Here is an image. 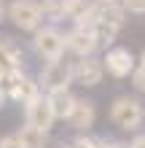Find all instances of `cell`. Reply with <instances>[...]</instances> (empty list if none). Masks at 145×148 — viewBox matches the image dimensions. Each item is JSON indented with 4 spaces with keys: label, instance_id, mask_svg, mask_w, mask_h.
Wrapping results in <instances>:
<instances>
[{
    "label": "cell",
    "instance_id": "8",
    "mask_svg": "<svg viewBox=\"0 0 145 148\" xmlns=\"http://www.w3.org/2000/svg\"><path fill=\"white\" fill-rule=\"evenodd\" d=\"M54 110H51L46 94L43 97H38L35 102H30V105H24V124L40 129V132H51V127H54Z\"/></svg>",
    "mask_w": 145,
    "mask_h": 148
},
{
    "label": "cell",
    "instance_id": "9",
    "mask_svg": "<svg viewBox=\"0 0 145 148\" xmlns=\"http://www.w3.org/2000/svg\"><path fill=\"white\" fill-rule=\"evenodd\" d=\"M73 78H75V84L86 86V89H91V86H99V84H102V78H105L102 59H97V57L78 59V62L73 65Z\"/></svg>",
    "mask_w": 145,
    "mask_h": 148
},
{
    "label": "cell",
    "instance_id": "4",
    "mask_svg": "<svg viewBox=\"0 0 145 148\" xmlns=\"http://www.w3.org/2000/svg\"><path fill=\"white\" fill-rule=\"evenodd\" d=\"M32 49L46 62H57L65 57V32L57 24H43L32 32Z\"/></svg>",
    "mask_w": 145,
    "mask_h": 148
},
{
    "label": "cell",
    "instance_id": "6",
    "mask_svg": "<svg viewBox=\"0 0 145 148\" xmlns=\"http://www.w3.org/2000/svg\"><path fill=\"white\" fill-rule=\"evenodd\" d=\"M102 67H105L108 75L113 78H129L134 73V67H137V59L129 49L124 46H110L105 51V57H102Z\"/></svg>",
    "mask_w": 145,
    "mask_h": 148
},
{
    "label": "cell",
    "instance_id": "14",
    "mask_svg": "<svg viewBox=\"0 0 145 148\" xmlns=\"http://www.w3.org/2000/svg\"><path fill=\"white\" fill-rule=\"evenodd\" d=\"M40 8H43V19H51V22L65 19V0H43Z\"/></svg>",
    "mask_w": 145,
    "mask_h": 148
},
{
    "label": "cell",
    "instance_id": "21",
    "mask_svg": "<svg viewBox=\"0 0 145 148\" xmlns=\"http://www.w3.org/2000/svg\"><path fill=\"white\" fill-rule=\"evenodd\" d=\"M105 148H126L124 143H105Z\"/></svg>",
    "mask_w": 145,
    "mask_h": 148
},
{
    "label": "cell",
    "instance_id": "16",
    "mask_svg": "<svg viewBox=\"0 0 145 148\" xmlns=\"http://www.w3.org/2000/svg\"><path fill=\"white\" fill-rule=\"evenodd\" d=\"M118 5H121L126 14H137V16L145 14V0H118Z\"/></svg>",
    "mask_w": 145,
    "mask_h": 148
},
{
    "label": "cell",
    "instance_id": "10",
    "mask_svg": "<svg viewBox=\"0 0 145 148\" xmlns=\"http://www.w3.org/2000/svg\"><path fill=\"white\" fill-rule=\"evenodd\" d=\"M94 119H97V108L91 100H83V97H75V105L67 116V124H70L78 135H86L91 127H94Z\"/></svg>",
    "mask_w": 145,
    "mask_h": 148
},
{
    "label": "cell",
    "instance_id": "13",
    "mask_svg": "<svg viewBox=\"0 0 145 148\" xmlns=\"http://www.w3.org/2000/svg\"><path fill=\"white\" fill-rule=\"evenodd\" d=\"M16 137H19L22 148H48V132H40V129L30 127V124L19 127Z\"/></svg>",
    "mask_w": 145,
    "mask_h": 148
},
{
    "label": "cell",
    "instance_id": "22",
    "mask_svg": "<svg viewBox=\"0 0 145 148\" xmlns=\"http://www.w3.org/2000/svg\"><path fill=\"white\" fill-rule=\"evenodd\" d=\"M137 65H140V67H145V51L140 54V59H137Z\"/></svg>",
    "mask_w": 145,
    "mask_h": 148
},
{
    "label": "cell",
    "instance_id": "18",
    "mask_svg": "<svg viewBox=\"0 0 145 148\" xmlns=\"http://www.w3.org/2000/svg\"><path fill=\"white\" fill-rule=\"evenodd\" d=\"M0 148H22V143H19V137H16V132L0 137Z\"/></svg>",
    "mask_w": 145,
    "mask_h": 148
},
{
    "label": "cell",
    "instance_id": "1",
    "mask_svg": "<svg viewBox=\"0 0 145 148\" xmlns=\"http://www.w3.org/2000/svg\"><path fill=\"white\" fill-rule=\"evenodd\" d=\"M110 121L121 129V132H137L145 121V105L142 100L129 97V94H121V97L113 100L110 105Z\"/></svg>",
    "mask_w": 145,
    "mask_h": 148
},
{
    "label": "cell",
    "instance_id": "2",
    "mask_svg": "<svg viewBox=\"0 0 145 148\" xmlns=\"http://www.w3.org/2000/svg\"><path fill=\"white\" fill-rule=\"evenodd\" d=\"M0 89H3L5 100L22 102V105H30V102H35L38 97H43L40 84L35 81V78L24 75L22 70H14V73L0 75Z\"/></svg>",
    "mask_w": 145,
    "mask_h": 148
},
{
    "label": "cell",
    "instance_id": "19",
    "mask_svg": "<svg viewBox=\"0 0 145 148\" xmlns=\"http://www.w3.org/2000/svg\"><path fill=\"white\" fill-rule=\"evenodd\" d=\"M126 148H145V132H140V135H134V140L126 145Z\"/></svg>",
    "mask_w": 145,
    "mask_h": 148
},
{
    "label": "cell",
    "instance_id": "15",
    "mask_svg": "<svg viewBox=\"0 0 145 148\" xmlns=\"http://www.w3.org/2000/svg\"><path fill=\"white\" fill-rule=\"evenodd\" d=\"M70 148H105V140H102V137H97V135H78L73 140V145Z\"/></svg>",
    "mask_w": 145,
    "mask_h": 148
},
{
    "label": "cell",
    "instance_id": "20",
    "mask_svg": "<svg viewBox=\"0 0 145 148\" xmlns=\"http://www.w3.org/2000/svg\"><path fill=\"white\" fill-rule=\"evenodd\" d=\"M3 19H5V3L0 0V22H3Z\"/></svg>",
    "mask_w": 145,
    "mask_h": 148
},
{
    "label": "cell",
    "instance_id": "12",
    "mask_svg": "<svg viewBox=\"0 0 145 148\" xmlns=\"http://www.w3.org/2000/svg\"><path fill=\"white\" fill-rule=\"evenodd\" d=\"M46 100H48L51 110H54V119L67 121V116H70V110H73V105H75V94H73L70 89H59V92H48Z\"/></svg>",
    "mask_w": 145,
    "mask_h": 148
},
{
    "label": "cell",
    "instance_id": "5",
    "mask_svg": "<svg viewBox=\"0 0 145 148\" xmlns=\"http://www.w3.org/2000/svg\"><path fill=\"white\" fill-rule=\"evenodd\" d=\"M75 81L73 78V65L65 62V59H57V62H46V67L40 70V89L46 94L48 92H59V89H70V84Z\"/></svg>",
    "mask_w": 145,
    "mask_h": 148
},
{
    "label": "cell",
    "instance_id": "11",
    "mask_svg": "<svg viewBox=\"0 0 145 148\" xmlns=\"http://www.w3.org/2000/svg\"><path fill=\"white\" fill-rule=\"evenodd\" d=\"M22 65H24V51L14 43V38L0 35V75L22 70Z\"/></svg>",
    "mask_w": 145,
    "mask_h": 148
},
{
    "label": "cell",
    "instance_id": "17",
    "mask_svg": "<svg viewBox=\"0 0 145 148\" xmlns=\"http://www.w3.org/2000/svg\"><path fill=\"white\" fill-rule=\"evenodd\" d=\"M132 78V86H134V89H137V92H145V67H134V73L129 75Z\"/></svg>",
    "mask_w": 145,
    "mask_h": 148
},
{
    "label": "cell",
    "instance_id": "3",
    "mask_svg": "<svg viewBox=\"0 0 145 148\" xmlns=\"http://www.w3.org/2000/svg\"><path fill=\"white\" fill-rule=\"evenodd\" d=\"M5 19H11L14 27L22 32H35L43 27V8L38 0H11L5 5Z\"/></svg>",
    "mask_w": 145,
    "mask_h": 148
},
{
    "label": "cell",
    "instance_id": "23",
    "mask_svg": "<svg viewBox=\"0 0 145 148\" xmlns=\"http://www.w3.org/2000/svg\"><path fill=\"white\" fill-rule=\"evenodd\" d=\"M97 3H118V0H97Z\"/></svg>",
    "mask_w": 145,
    "mask_h": 148
},
{
    "label": "cell",
    "instance_id": "7",
    "mask_svg": "<svg viewBox=\"0 0 145 148\" xmlns=\"http://www.w3.org/2000/svg\"><path fill=\"white\" fill-rule=\"evenodd\" d=\"M99 49V43L94 38V32L83 24H75L70 32H65V51L75 54L78 59H86V57H94V51Z\"/></svg>",
    "mask_w": 145,
    "mask_h": 148
}]
</instances>
